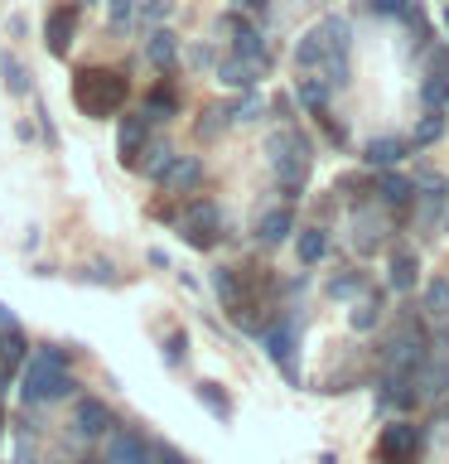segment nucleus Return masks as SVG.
<instances>
[{
	"instance_id": "obj_32",
	"label": "nucleus",
	"mask_w": 449,
	"mask_h": 464,
	"mask_svg": "<svg viewBox=\"0 0 449 464\" xmlns=\"http://www.w3.org/2000/svg\"><path fill=\"white\" fill-rule=\"evenodd\" d=\"M449 304V281H435L430 285V310H444Z\"/></svg>"
},
{
	"instance_id": "obj_33",
	"label": "nucleus",
	"mask_w": 449,
	"mask_h": 464,
	"mask_svg": "<svg viewBox=\"0 0 449 464\" xmlns=\"http://www.w3.org/2000/svg\"><path fill=\"white\" fill-rule=\"evenodd\" d=\"M184 343H188L184 334H169V348H165V358H169V362H184Z\"/></svg>"
},
{
	"instance_id": "obj_30",
	"label": "nucleus",
	"mask_w": 449,
	"mask_h": 464,
	"mask_svg": "<svg viewBox=\"0 0 449 464\" xmlns=\"http://www.w3.org/2000/svg\"><path fill=\"white\" fill-rule=\"evenodd\" d=\"M130 10H136L130 0H107V14H111V24H126V20H130Z\"/></svg>"
},
{
	"instance_id": "obj_8",
	"label": "nucleus",
	"mask_w": 449,
	"mask_h": 464,
	"mask_svg": "<svg viewBox=\"0 0 449 464\" xmlns=\"http://www.w3.org/2000/svg\"><path fill=\"white\" fill-rule=\"evenodd\" d=\"M145 126H150V116H126V121H121L116 150H121L126 165H140V155H145Z\"/></svg>"
},
{
	"instance_id": "obj_14",
	"label": "nucleus",
	"mask_w": 449,
	"mask_h": 464,
	"mask_svg": "<svg viewBox=\"0 0 449 464\" xmlns=\"http://www.w3.org/2000/svg\"><path fill=\"white\" fill-rule=\"evenodd\" d=\"M290 227H295V218H290V208H275V213H266V218L256 223V237H261V242H281Z\"/></svg>"
},
{
	"instance_id": "obj_22",
	"label": "nucleus",
	"mask_w": 449,
	"mask_h": 464,
	"mask_svg": "<svg viewBox=\"0 0 449 464\" xmlns=\"http://www.w3.org/2000/svg\"><path fill=\"white\" fill-rule=\"evenodd\" d=\"M198 401H203V406H213L217 416H232V401H227V392L217 387V382H198Z\"/></svg>"
},
{
	"instance_id": "obj_29",
	"label": "nucleus",
	"mask_w": 449,
	"mask_h": 464,
	"mask_svg": "<svg viewBox=\"0 0 449 464\" xmlns=\"http://www.w3.org/2000/svg\"><path fill=\"white\" fill-rule=\"evenodd\" d=\"M169 107H174V92L155 87V92H150V111H145V116H159V111H169Z\"/></svg>"
},
{
	"instance_id": "obj_17",
	"label": "nucleus",
	"mask_w": 449,
	"mask_h": 464,
	"mask_svg": "<svg viewBox=\"0 0 449 464\" xmlns=\"http://www.w3.org/2000/svg\"><path fill=\"white\" fill-rule=\"evenodd\" d=\"M382 198L396 203V208H406V203L416 198V184L406 179V174H387V179H382Z\"/></svg>"
},
{
	"instance_id": "obj_25",
	"label": "nucleus",
	"mask_w": 449,
	"mask_h": 464,
	"mask_svg": "<svg viewBox=\"0 0 449 464\" xmlns=\"http://www.w3.org/2000/svg\"><path fill=\"white\" fill-rule=\"evenodd\" d=\"M440 130H444V116H440V107H435L425 121L416 126V145H430V140H440Z\"/></svg>"
},
{
	"instance_id": "obj_2",
	"label": "nucleus",
	"mask_w": 449,
	"mask_h": 464,
	"mask_svg": "<svg viewBox=\"0 0 449 464\" xmlns=\"http://www.w3.org/2000/svg\"><path fill=\"white\" fill-rule=\"evenodd\" d=\"M72 102H78L87 116H111V111H121V102H126V78L111 68H82L78 78H72Z\"/></svg>"
},
{
	"instance_id": "obj_24",
	"label": "nucleus",
	"mask_w": 449,
	"mask_h": 464,
	"mask_svg": "<svg viewBox=\"0 0 449 464\" xmlns=\"http://www.w3.org/2000/svg\"><path fill=\"white\" fill-rule=\"evenodd\" d=\"M237 53L246 58V63H261V39H256V29H246V24H237Z\"/></svg>"
},
{
	"instance_id": "obj_12",
	"label": "nucleus",
	"mask_w": 449,
	"mask_h": 464,
	"mask_svg": "<svg viewBox=\"0 0 449 464\" xmlns=\"http://www.w3.org/2000/svg\"><path fill=\"white\" fill-rule=\"evenodd\" d=\"M203 179V165H198V160H169V169H165V184L169 188H194Z\"/></svg>"
},
{
	"instance_id": "obj_1",
	"label": "nucleus",
	"mask_w": 449,
	"mask_h": 464,
	"mask_svg": "<svg viewBox=\"0 0 449 464\" xmlns=\"http://www.w3.org/2000/svg\"><path fill=\"white\" fill-rule=\"evenodd\" d=\"M72 392V377H68V353L63 348H43V353L24 368V387H20V397L29 406H39V401H53V397H68Z\"/></svg>"
},
{
	"instance_id": "obj_9",
	"label": "nucleus",
	"mask_w": 449,
	"mask_h": 464,
	"mask_svg": "<svg viewBox=\"0 0 449 464\" xmlns=\"http://www.w3.org/2000/svg\"><path fill=\"white\" fill-rule=\"evenodd\" d=\"M179 227H184V237L194 242V246H208L213 242V227H217V208H213V203H198V208L188 213Z\"/></svg>"
},
{
	"instance_id": "obj_19",
	"label": "nucleus",
	"mask_w": 449,
	"mask_h": 464,
	"mask_svg": "<svg viewBox=\"0 0 449 464\" xmlns=\"http://www.w3.org/2000/svg\"><path fill=\"white\" fill-rule=\"evenodd\" d=\"M324 252H329V237H324V232H319V227L300 232V261H304V266H314V261L324 256Z\"/></svg>"
},
{
	"instance_id": "obj_34",
	"label": "nucleus",
	"mask_w": 449,
	"mask_h": 464,
	"mask_svg": "<svg viewBox=\"0 0 449 464\" xmlns=\"http://www.w3.org/2000/svg\"><path fill=\"white\" fill-rule=\"evenodd\" d=\"M377 324V310L372 304H362V310H353V329H372Z\"/></svg>"
},
{
	"instance_id": "obj_27",
	"label": "nucleus",
	"mask_w": 449,
	"mask_h": 464,
	"mask_svg": "<svg viewBox=\"0 0 449 464\" xmlns=\"http://www.w3.org/2000/svg\"><path fill=\"white\" fill-rule=\"evenodd\" d=\"M0 353H5V362H10V368H20V362H24V339H20V334H5V343H0Z\"/></svg>"
},
{
	"instance_id": "obj_21",
	"label": "nucleus",
	"mask_w": 449,
	"mask_h": 464,
	"mask_svg": "<svg viewBox=\"0 0 449 464\" xmlns=\"http://www.w3.org/2000/svg\"><path fill=\"white\" fill-rule=\"evenodd\" d=\"M300 102L310 111H324V102H329V82H319V78H304L300 82Z\"/></svg>"
},
{
	"instance_id": "obj_15",
	"label": "nucleus",
	"mask_w": 449,
	"mask_h": 464,
	"mask_svg": "<svg viewBox=\"0 0 449 464\" xmlns=\"http://www.w3.org/2000/svg\"><path fill=\"white\" fill-rule=\"evenodd\" d=\"M295 58H300V68H314V63H324V58H329L324 29H314V34H304V39H300V49H295Z\"/></svg>"
},
{
	"instance_id": "obj_5",
	"label": "nucleus",
	"mask_w": 449,
	"mask_h": 464,
	"mask_svg": "<svg viewBox=\"0 0 449 464\" xmlns=\"http://www.w3.org/2000/svg\"><path fill=\"white\" fill-rule=\"evenodd\" d=\"M107 464H150V445L136 430H116L107 445Z\"/></svg>"
},
{
	"instance_id": "obj_7",
	"label": "nucleus",
	"mask_w": 449,
	"mask_h": 464,
	"mask_svg": "<svg viewBox=\"0 0 449 464\" xmlns=\"http://www.w3.org/2000/svg\"><path fill=\"white\" fill-rule=\"evenodd\" d=\"M416 450H420V430H416V426L396 420V426L382 430V455H387V459H411Z\"/></svg>"
},
{
	"instance_id": "obj_20",
	"label": "nucleus",
	"mask_w": 449,
	"mask_h": 464,
	"mask_svg": "<svg viewBox=\"0 0 449 464\" xmlns=\"http://www.w3.org/2000/svg\"><path fill=\"white\" fill-rule=\"evenodd\" d=\"M391 285H396V290H411V285H416V256H411V252H396V256H391Z\"/></svg>"
},
{
	"instance_id": "obj_18",
	"label": "nucleus",
	"mask_w": 449,
	"mask_h": 464,
	"mask_svg": "<svg viewBox=\"0 0 449 464\" xmlns=\"http://www.w3.org/2000/svg\"><path fill=\"white\" fill-rule=\"evenodd\" d=\"M372 5L382 10V14H401V20H411L416 34L425 29V20H420V5H416V0H372Z\"/></svg>"
},
{
	"instance_id": "obj_6",
	"label": "nucleus",
	"mask_w": 449,
	"mask_h": 464,
	"mask_svg": "<svg viewBox=\"0 0 449 464\" xmlns=\"http://www.w3.org/2000/svg\"><path fill=\"white\" fill-rule=\"evenodd\" d=\"M266 348H271V358L285 368L290 382H295L300 368H295V324H290V319H285V324H275V329L266 334Z\"/></svg>"
},
{
	"instance_id": "obj_13",
	"label": "nucleus",
	"mask_w": 449,
	"mask_h": 464,
	"mask_svg": "<svg viewBox=\"0 0 449 464\" xmlns=\"http://www.w3.org/2000/svg\"><path fill=\"white\" fill-rule=\"evenodd\" d=\"M107 426H111V411H107L101 401H82V406H78V430H82V435H101Z\"/></svg>"
},
{
	"instance_id": "obj_31",
	"label": "nucleus",
	"mask_w": 449,
	"mask_h": 464,
	"mask_svg": "<svg viewBox=\"0 0 449 464\" xmlns=\"http://www.w3.org/2000/svg\"><path fill=\"white\" fill-rule=\"evenodd\" d=\"M150 155H155V160H150L145 169H150L155 179H165V169H169V160H174V155H169V150H150Z\"/></svg>"
},
{
	"instance_id": "obj_11",
	"label": "nucleus",
	"mask_w": 449,
	"mask_h": 464,
	"mask_svg": "<svg viewBox=\"0 0 449 464\" xmlns=\"http://www.w3.org/2000/svg\"><path fill=\"white\" fill-rule=\"evenodd\" d=\"M368 165H401L406 160V145L401 140H391V136H377V140H368Z\"/></svg>"
},
{
	"instance_id": "obj_26",
	"label": "nucleus",
	"mask_w": 449,
	"mask_h": 464,
	"mask_svg": "<svg viewBox=\"0 0 449 464\" xmlns=\"http://www.w3.org/2000/svg\"><path fill=\"white\" fill-rule=\"evenodd\" d=\"M213 281H217V295H223V300H227V310H232V304H237V276L223 266V271H213Z\"/></svg>"
},
{
	"instance_id": "obj_23",
	"label": "nucleus",
	"mask_w": 449,
	"mask_h": 464,
	"mask_svg": "<svg viewBox=\"0 0 449 464\" xmlns=\"http://www.w3.org/2000/svg\"><path fill=\"white\" fill-rule=\"evenodd\" d=\"M420 97H425V107H444V102H449V78H440V72H430L425 87H420Z\"/></svg>"
},
{
	"instance_id": "obj_38",
	"label": "nucleus",
	"mask_w": 449,
	"mask_h": 464,
	"mask_svg": "<svg viewBox=\"0 0 449 464\" xmlns=\"http://www.w3.org/2000/svg\"><path fill=\"white\" fill-rule=\"evenodd\" d=\"M20 464H34V459H20Z\"/></svg>"
},
{
	"instance_id": "obj_35",
	"label": "nucleus",
	"mask_w": 449,
	"mask_h": 464,
	"mask_svg": "<svg viewBox=\"0 0 449 464\" xmlns=\"http://www.w3.org/2000/svg\"><path fill=\"white\" fill-rule=\"evenodd\" d=\"M145 14H150V20H165V14H169V0H145Z\"/></svg>"
},
{
	"instance_id": "obj_4",
	"label": "nucleus",
	"mask_w": 449,
	"mask_h": 464,
	"mask_svg": "<svg viewBox=\"0 0 449 464\" xmlns=\"http://www.w3.org/2000/svg\"><path fill=\"white\" fill-rule=\"evenodd\" d=\"M72 29H78V10H72V5H58V10L49 14V24H43V44H49V53H58V58L68 53Z\"/></svg>"
},
{
	"instance_id": "obj_28",
	"label": "nucleus",
	"mask_w": 449,
	"mask_h": 464,
	"mask_svg": "<svg viewBox=\"0 0 449 464\" xmlns=\"http://www.w3.org/2000/svg\"><path fill=\"white\" fill-rule=\"evenodd\" d=\"M5 87H10V92H24V87H29V78H24V68L14 63L10 53H5Z\"/></svg>"
},
{
	"instance_id": "obj_37",
	"label": "nucleus",
	"mask_w": 449,
	"mask_h": 464,
	"mask_svg": "<svg viewBox=\"0 0 449 464\" xmlns=\"http://www.w3.org/2000/svg\"><path fill=\"white\" fill-rule=\"evenodd\" d=\"M10 324V310H5V304H0V329H5Z\"/></svg>"
},
{
	"instance_id": "obj_39",
	"label": "nucleus",
	"mask_w": 449,
	"mask_h": 464,
	"mask_svg": "<svg viewBox=\"0 0 449 464\" xmlns=\"http://www.w3.org/2000/svg\"><path fill=\"white\" fill-rule=\"evenodd\" d=\"M444 24H449V14H444Z\"/></svg>"
},
{
	"instance_id": "obj_10",
	"label": "nucleus",
	"mask_w": 449,
	"mask_h": 464,
	"mask_svg": "<svg viewBox=\"0 0 449 464\" xmlns=\"http://www.w3.org/2000/svg\"><path fill=\"white\" fill-rule=\"evenodd\" d=\"M217 78L227 87H242V92H252L256 87V68L246 63V58H227V63H217Z\"/></svg>"
},
{
	"instance_id": "obj_36",
	"label": "nucleus",
	"mask_w": 449,
	"mask_h": 464,
	"mask_svg": "<svg viewBox=\"0 0 449 464\" xmlns=\"http://www.w3.org/2000/svg\"><path fill=\"white\" fill-rule=\"evenodd\" d=\"M430 72H440V78H449V49H435V68Z\"/></svg>"
},
{
	"instance_id": "obj_16",
	"label": "nucleus",
	"mask_w": 449,
	"mask_h": 464,
	"mask_svg": "<svg viewBox=\"0 0 449 464\" xmlns=\"http://www.w3.org/2000/svg\"><path fill=\"white\" fill-rule=\"evenodd\" d=\"M145 53H150V63H155V68H169V63H174V53H179V44H174L169 29H155V34H150V49H145Z\"/></svg>"
},
{
	"instance_id": "obj_3",
	"label": "nucleus",
	"mask_w": 449,
	"mask_h": 464,
	"mask_svg": "<svg viewBox=\"0 0 449 464\" xmlns=\"http://www.w3.org/2000/svg\"><path fill=\"white\" fill-rule=\"evenodd\" d=\"M304 150H310V145H304V140L295 136V130H285V136H275V140H271L275 174L285 179V188H290V194H295V188H300V179H304Z\"/></svg>"
}]
</instances>
